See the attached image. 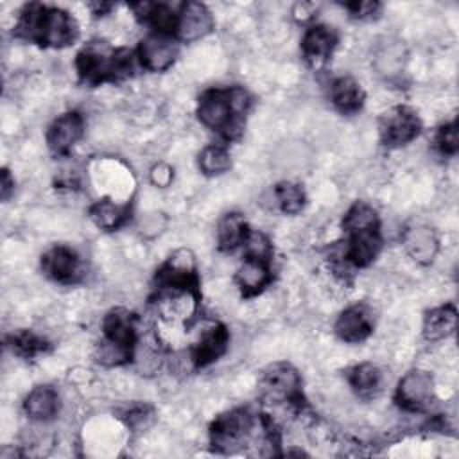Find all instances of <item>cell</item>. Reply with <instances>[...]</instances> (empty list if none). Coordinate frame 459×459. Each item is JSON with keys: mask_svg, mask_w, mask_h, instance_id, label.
Here are the masks:
<instances>
[{"mask_svg": "<svg viewBox=\"0 0 459 459\" xmlns=\"http://www.w3.org/2000/svg\"><path fill=\"white\" fill-rule=\"evenodd\" d=\"M84 133V118L79 111H66L47 129V145L54 156H66Z\"/></svg>", "mask_w": 459, "mask_h": 459, "instance_id": "obj_14", "label": "cell"}, {"mask_svg": "<svg viewBox=\"0 0 459 459\" xmlns=\"http://www.w3.org/2000/svg\"><path fill=\"white\" fill-rule=\"evenodd\" d=\"M23 409L32 420L48 421L56 418L59 412V396L54 391V387L38 385L27 394L23 402Z\"/></svg>", "mask_w": 459, "mask_h": 459, "instance_id": "obj_23", "label": "cell"}, {"mask_svg": "<svg viewBox=\"0 0 459 459\" xmlns=\"http://www.w3.org/2000/svg\"><path fill=\"white\" fill-rule=\"evenodd\" d=\"M178 52H179V47L174 36L151 32L138 43L136 57L145 70L163 72L174 65Z\"/></svg>", "mask_w": 459, "mask_h": 459, "instance_id": "obj_11", "label": "cell"}, {"mask_svg": "<svg viewBox=\"0 0 459 459\" xmlns=\"http://www.w3.org/2000/svg\"><path fill=\"white\" fill-rule=\"evenodd\" d=\"M421 133V120L409 106H394L380 115L378 134L385 147H402Z\"/></svg>", "mask_w": 459, "mask_h": 459, "instance_id": "obj_9", "label": "cell"}, {"mask_svg": "<svg viewBox=\"0 0 459 459\" xmlns=\"http://www.w3.org/2000/svg\"><path fill=\"white\" fill-rule=\"evenodd\" d=\"M274 197L278 208L287 215H296L305 206V192L298 183L281 181L274 186Z\"/></svg>", "mask_w": 459, "mask_h": 459, "instance_id": "obj_28", "label": "cell"}, {"mask_svg": "<svg viewBox=\"0 0 459 459\" xmlns=\"http://www.w3.org/2000/svg\"><path fill=\"white\" fill-rule=\"evenodd\" d=\"M262 396L273 403H287L296 409L307 407L301 391V377L298 369L289 362L271 364L260 380Z\"/></svg>", "mask_w": 459, "mask_h": 459, "instance_id": "obj_6", "label": "cell"}, {"mask_svg": "<svg viewBox=\"0 0 459 459\" xmlns=\"http://www.w3.org/2000/svg\"><path fill=\"white\" fill-rule=\"evenodd\" d=\"M344 247L339 251V262L346 267H368L382 249L380 226L348 230Z\"/></svg>", "mask_w": 459, "mask_h": 459, "instance_id": "obj_10", "label": "cell"}, {"mask_svg": "<svg viewBox=\"0 0 459 459\" xmlns=\"http://www.w3.org/2000/svg\"><path fill=\"white\" fill-rule=\"evenodd\" d=\"M457 325V310L452 303L432 308L423 319V337L427 341H439L454 333Z\"/></svg>", "mask_w": 459, "mask_h": 459, "instance_id": "obj_25", "label": "cell"}, {"mask_svg": "<svg viewBox=\"0 0 459 459\" xmlns=\"http://www.w3.org/2000/svg\"><path fill=\"white\" fill-rule=\"evenodd\" d=\"M0 192H2L4 201H7L11 197V194L14 192V179L11 178L7 169H2V188H0Z\"/></svg>", "mask_w": 459, "mask_h": 459, "instance_id": "obj_35", "label": "cell"}, {"mask_svg": "<svg viewBox=\"0 0 459 459\" xmlns=\"http://www.w3.org/2000/svg\"><path fill=\"white\" fill-rule=\"evenodd\" d=\"M342 5H344V9H348L350 16L357 18V20L373 18V16H377V13L382 7L378 2H348Z\"/></svg>", "mask_w": 459, "mask_h": 459, "instance_id": "obj_33", "label": "cell"}, {"mask_svg": "<svg viewBox=\"0 0 459 459\" xmlns=\"http://www.w3.org/2000/svg\"><path fill=\"white\" fill-rule=\"evenodd\" d=\"M129 7L133 9L136 20L151 27L152 32L176 38L179 11H176L172 5L163 2H138L131 4Z\"/></svg>", "mask_w": 459, "mask_h": 459, "instance_id": "obj_18", "label": "cell"}, {"mask_svg": "<svg viewBox=\"0 0 459 459\" xmlns=\"http://www.w3.org/2000/svg\"><path fill=\"white\" fill-rule=\"evenodd\" d=\"M398 407L409 412H427L436 403L434 378L429 371L411 369L405 373L394 391Z\"/></svg>", "mask_w": 459, "mask_h": 459, "instance_id": "obj_8", "label": "cell"}, {"mask_svg": "<svg viewBox=\"0 0 459 459\" xmlns=\"http://www.w3.org/2000/svg\"><path fill=\"white\" fill-rule=\"evenodd\" d=\"M129 213H131L129 204H118L108 197L93 203L88 210L91 222L104 231L118 230L129 219Z\"/></svg>", "mask_w": 459, "mask_h": 459, "instance_id": "obj_24", "label": "cell"}, {"mask_svg": "<svg viewBox=\"0 0 459 459\" xmlns=\"http://www.w3.org/2000/svg\"><path fill=\"white\" fill-rule=\"evenodd\" d=\"M5 346L11 348V351L22 359H34L38 355L48 353L52 348V344L45 337H41L30 330H18V332L11 333L5 339Z\"/></svg>", "mask_w": 459, "mask_h": 459, "instance_id": "obj_27", "label": "cell"}, {"mask_svg": "<svg viewBox=\"0 0 459 459\" xmlns=\"http://www.w3.org/2000/svg\"><path fill=\"white\" fill-rule=\"evenodd\" d=\"M346 380L359 396L371 398L382 389L384 375L377 364L362 362L346 369Z\"/></svg>", "mask_w": 459, "mask_h": 459, "instance_id": "obj_22", "label": "cell"}, {"mask_svg": "<svg viewBox=\"0 0 459 459\" xmlns=\"http://www.w3.org/2000/svg\"><path fill=\"white\" fill-rule=\"evenodd\" d=\"M118 418L124 421L126 427L133 430H145L154 423L156 412L147 403H131L118 411Z\"/></svg>", "mask_w": 459, "mask_h": 459, "instance_id": "obj_30", "label": "cell"}, {"mask_svg": "<svg viewBox=\"0 0 459 459\" xmlns=\"http://www.w3.org/2000/svg\"><path fill=\"white\" fill-rule=\"evenodd\" d=\"M269 258L244 255L242 264L235 273V283L244 298L260 294L273 281V267Z\"/></svg>", "mask_w": 459, "mask_h": 459, "instance_id": "obj_17", "label": "cell"}, {"mask_svg": "<svg viewBox=\"0 0 459 459\" xmlns=\"http://www.w3.org/2000/svg\"><path fill=\"white\" fill-rule=\"evenodd\" d=\"M199 169L206 176H219L231 167V158L226 147L222 145H208L199 154Z\"/></svg>", "mask_w": 459, "mask_h": 459, "instance_id": "obj_29", "label": "cell"}, {"mask_svg": "<svg viewBox=\"0 0 459 459\" xmlns=\"http://www.w3.org/2000/svg\"><path fill=\"white\" fill-rule=\"evenodd\" d=\"M158 290H185L201 296L195 260L188 249H178L156 271L154 292Z\"/></svg>", "mask_w": 459, "mask_h": 459, "instance_id": "obj_7", "label": "cell"}, {"mask_svg": "<svg viewBox=\"0 0 459 459\" xmlns=\"http://www.w3.org/2000/svg\"><path fill=\"white\" fill-rule=\"evenodd\" d=\"M90 9L93 11V14L95 16H102V14H106L108 11H111L113 9V4H104V2H95V4H90Z\"/></svg>", "mask_w": 459, "mask_h": 459, "instance_id": "obj_36", "label": "cell"}, {"mask_svg": "<svg viewBox=\"0 0 459 459\" xmlns=\"http://www.w3.org/2000/svg\"><path fill=\"white\" fill-rule=\"evenodd\" d=\"M174 178V172L169 165L165 163H158L156 167H152L151 170V181L156 185V186H167Z\"/></svg>", "mask_w": 459, "mask_h": 459, "instance_id": "obj_34", "label": "cell"}, {"mask_svg": "<svg viewBox=\"0 0 459 459\" xmlns=\"http://www.w3.org/2000/svg\"><path fill=\"white\" fill-rule=\"evenodd\" d=\"M251 228L247 226L244 215L240 213H226L217 224V242L221 251H233L244 246Z\"/></svg>", "mask_w": 459, "mask_h": 459, "instance_id": "obj_26", "label": "cell"}, {"mask_svg": "<svg viewBox=\"0 0 459 459\" xmlns=\"http://www.w3.org/2000/svg\"><path fill=\"white\" fill-rule=\"evenodd\" d=\"M258 416L246 407L219 414L210 425V446L217 454H233L249 443Z\"/></svg>", "mask_w": 459, "mask_h": 459, "instance_id": "obj_5", "label": "cell"}, {"mask_svg": "<svg viewBox=\"0 0 459 459\" xmlns=\"http://www.w3.org/2000/svg\"><path fill=\"white\" fill-rule=\"evenodd\" d=\"M79 81L88 86L118 82L133 75L134 57L129 48L111 47L108 41H90L75 56Z\"/></svg>", "mask_w": 459, "mask_h": 459, "instance_id": "obj_3", "label": "cell"}, {"mask_svg": "<svg viewBox=\"0 0 459 459\" xmlns=\"http://www.w3.org/2000/svg\"><path fill=\"white\" fill-rule=\"evenodd\" d=\"M373 328H375L373 310L364 303H357L344 308L339 314L333 326L335 335L344 342H362L371 335Z\"/></svg>", "mask_w": 459, "mask_h": 459, "instance_id": "obj_15", "label": "cell"}, {"mask_svg": "<svg viewBox=\"0 0 459 459\" xmlns=\"http://www.w3.org/2000/svg\"><path fill=\"white\" fill-rule=\"evenodd\" d=\"M249 106L251 97L242 86L210 88L199 97L197 118L204 127L231 142L240 138Z\"/></svg>", "mask_w": 459, "mask_h": 459, "instance_id": "obj_2", "label": "cell"}, {"mask_svg": "<svg viewBox=\"0 0 459 459\" xmlns=\"http://www.w3.org/2000/svg\"><path fill=\"white\" fill-rule=\"evenodd\" d=\"M434 145H436V149H437L443 156H455V154H457V151H459L457 120H452V122H448V124H443V126L436 131Z\"/></svg>", "mask_w": 459, "mask_h": 459, "instance_id": "obj_31", "label": "cell"}, {"mask_svg": "<svg viewBox=\"0 0 459 459\" xmlns=\"http://www.w3.org/2000/svg\"><path fill=\"white\" fill-rule=\"evenodd\" d=\"M337 41L339 36L332 27L314 23L305 30L301 38V56L310 68H323L330 61Z\"/></svg>", "mask_w": 459, "mask_h": 459, "instance_id": "obj_13", "label": "cell"}, {"mask_svg": "<svg viewBox=\"0 0 459 459\" xmlns=\"http://www.w3.org/2000/svg\"><path fill=\"white\" fill-rule=\"evenodd\" d=\"M402 47L398 43L387 45V48H384L377 59H378V68L382 70V74H398L400 68L403 66V59H402Z\"/></svg>", "mask_w": 459, "mask_h": 459, "instance_id": "obj_32", "label": "cell"}, {"mask_svg": "<svg viewBox=\"0 0 459 459\" xmlns=\"http://www.w3.org/2000/svg\"><path fill=\"white\" fill-rule=\"evenodd\" d=\"M330 99L337 111L342 115H353L364 106L366 93L353 77L342 75L330 84Z\"/></svg>", "mask_w": 459, "mask_h": 459, "instance_id": "obj_20", "label": "cell"}, {"mask_svg": "<svg viewBox=\"0 0 459 459\" xmlns=\"http://www.w3.org/2000/svg\"><path fill=\"white\" fill-rule=\"evenodd\" d=\"M41 271L50 280L72 285L84 276V265L79 255L68 246H54L41 256Z\"/></svg>", "mask_w": 459, "mask_h": 459, "instance_id": "obj_12", "label": "cell"}, {"mask_svg": "<svg viewBox=\"0 0 459 459\" xmlns=\"http://www.w3.org/2000/svg\"><path fill=\"white\" fill-rule=\"evenodd\" d=\"M403 244L407 253L420 264H430L437 253V237L429 226H411L405 230Z\"/></svg>", "mask_w": 459, "mask_h": 459, "instance_id": "obj_21", "label": "cell"}, {"mask_svg": "<svg viewBox=\"0 0 459 459\" xmlns=\"http://www.w3.org/2000/svg\"><path fill=\"white\" fill-rule=\"evenodd\" d=\"M228 341H230V333L222 323H213L212 326H208L201 333L197 342L192 346L190 357L194 366L206 368L212 362H215L226 351Z\"/></svg>", "mask_w": 459, "mask_h": 459, "instance_id": "obj_19", "label": "cell"}, {"mask_svg": "<svg viewBox=\"0 0 459 459\" xmlns=\"http://www.w3.org/2000/svg\"><path fill=\"white\" fill-rule=\"evenodd\" d=\"M138 317L127 308H113L102 319L104 341L97 346V360L106 366H120L133 359L136 346Z\"/></svg>", "mask_w": 459, "mask_h": 459, "instance_id": "obj_4", "label": "cell"}, {"mask_svg": "<svg viewBox=\"0 0 459 459\" xmlns=\"http://www.w3.org/2000/svg\"><path fill=\"white\" fill-rule=\"evenodd\" d=\"M13 32L16 38L45 48H63L77 39L79 27L70 13L32 2L20 11Z\"/></svg>", "mask_w": 459, "mask_h": 459, "instance_id": "obj_1", "label": "cell"}, {"mask_svg": "<svg viewBox=\"0 0 459 459\" xmlns=\"http://www.w3.org/2000/svg\"><path fill=\"white\" fill-rule=\"evenodd\" d=\"M213 29V18L208 7L201 2H186L179 5V18H178V41H197L210 34Z\"/></svg>", "mask_w": 459, "mask_h": 459, "instance_id": "obj_16", "label": "cell"}]
</instances>
